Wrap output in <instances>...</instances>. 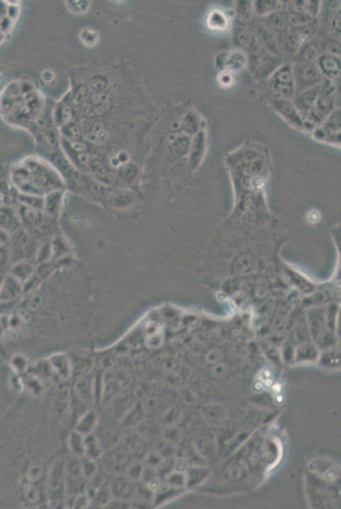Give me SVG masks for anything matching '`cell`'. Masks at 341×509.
Listing matches in <instances>:
<instances>
[{
	"label": "cell",
	"mask_w": 341,
	"mask_h": 509,
	"mask_svg": "<svg viewBox=\"0 0 341 509\" xmlns=\"http://www.w3.org/2000/svg\"><path fill=\"white\" fill-rule=\"evenodd\" d=\"M269 86L276 99H290L295 94L293 68L289 65H282L272 73Z\"/></svg>",
	"instance_id": "obj_1"
},
{
	"label": "cell",
	"mask_w": 341,
	"mask_h": 509,
	"mask_svg": "<svg viewBox=\"0 0 341 509\" xmlns=\"http://www.w3.org/2000/svg\"><path fill=\"white\" fill-rule=\"evenodd\" d=\"M293 74L297 94L317 86L323 79V74L315 63H300L294 67Z\"/></svg>",
	"instance_id": "obj_2"
},
{
	"label": "cell",
	"mask_w": 341,
	"mask_h": 509,
	"mask_svg": "<svg viewBox=\"0 0 341 509\" xmlns=\"http://www.w3.org/2000/svg\"><path fill=\"white\" fill-rule=\"evenodd\" d=\"M334 103V89L329 85H323L321 88L318 99L313 109L311 110L306 119L311 123L322 122L328 118V115L333 111Z\"/></svg>",
	"instance_id": "obj_3"
},
{
	"label": "cell",
	"mask_w": 341,
	"mask_h": 509,
	"mask_svg": "<svg viewBox=\"0 0 341 509\" xmlns=\"http://www.w3.org/2000/svg\"><path fill=\"white\" fill-rule=\"evenodd\" d=\"M322 86H323V83H319L317 86L307 89L300 94H298V95L295 97L293 104H294V106L296 107V109L298 110V112L301 116L302 120L305 119L306 117H308V114L310 113L311 110L313 109V105L315 104L316 100L318 99V94H319Z\"/></svg>",
	"instance_id": "obj_4"
},
{
	"label": "cell",
	"mask_w": 341,
	"mask_h": 509,
	"mask_svg": "<svg viewBox=\"0 0 341 509\" xmlns=\"http://www.w3.org/2000/svg\"><path fill=\"white\" fill-rule=\"evenodd\" d=\"M273 105L279 115L294 127H302L304 122L296 107L289 99H275Z\"/></svg>",
	"instance_id": "obj_5"
},
{
	"label": "cell",
	"mask_w": 341,
	"mask_h": 509,
	"mask_svg": "<svg viewBox=\"0 0 341 509\" xmlns=\"http://www.w3.org/2000/svg\"><path fill=\"white\" fill-rule=\"evenodd\" d=\"M22 293V283L11 274L5 275L0 290V302H18Z\"/></svg>",
	"instance_id": "obj_6"
},
{
	"label": "cell",
	"mask_w": 341,
	"mask_h": 509,
	"mask_svg": "<svg viewBox=\"0 0 341 509\" xmlns=\"http://www.w3.org/2000/svg\"><path fill=\"white\" fill-rule=\"evenodd\" d=\"M21 219L18 214L10 207H0V229L11 234L18 231Z\"/></svg>",
	"instance_id": "obj_7"
},
{
	"label": "cell",
	"mask_w": 341,
	"mask_h": 509,
	"mask_svg": "<svg viewBox=\"0 0 341 509\" xmlns=\"http://www.w3.org/2000/svg\"><path fill=\"white\" fill-rule=\"evenodd\" d=\"M318 65L321 73L329 78L338 75L340 70V62L338 58L331 55H323L318 58Z\"/></svg>",
	"instance_id": "obj_8"
},
{
	"label": "cell",
	"mask_w": 341,
	"mask_h": 509,
	"mask_svg": "<svg viewBox=\"0 0 341 509\" xmlns=\"http://www.w3.org/2000/svg\"><path fill=\"white\" fill-rule=\"evenodd\" d=\"M221 55L223 56V58H217V60H218L217 64L221 66H226V67H230V69H234V70H239L240 68H242L245 65V60H246L245 54L241 51H234V52Z\"/></svg>",
	"instance_id": "obj_9"
},
{
	"label": "cell",
	"mask_w": 341,
	"mask_h": 509,
	"mask_svg": "<svg viewBox=\"0 0 341 509\" xmlns=\"http://www.w3.org/2000/svg\"><path fill=\"white\" fill-rule=\"evenodd\" d=\"M33 266L26 260L19 261L15 263L13 268H11V275L18 279L21 283L27 280L31 275H33Z\"/></svg>",
	"instance_id": "obj_10"
},
{
	"label": "cell",
	"mask_w": 341,
	"mask_h": 509,
	"mask_svg": "<svg viewBox=\"0 0 341 509\" xmlns=\"http://www.w3.org/2000/svg\"><path fill=\"white\" fill-rule=\"evenodd\" d=\"M258 41L265 50L272 54H276L278 51V43L274 35L265 27L258 29Z\"/></svg>",
	"instance_id": "obj_11"
},
{
	"label": "cell",
	"mask_w": 341,
	"mask_h": 509,
	"mask_svg": "<svg viewBox=\"0 0 341 509\" xmlns=\"http://www.w3.org/2000/svg\"><path fill=\"white\" fill-rule=\"evenodd\" d=\"M96 413L94 412H89L86 414H84L83 418L80 419L78 423L75 431L79 432L84 437L90 434L94 430V427L96 426Z\"/></svg>",
	"instance_id": "obj_12"
},
{
	"label": "cell",
	"mask_w": 341,
	"mask_h": 509,
	"mask_svg": "<svg viewBox=\"0 0 341 509\" xmlns=\"http://www.w3.org/2000/svg\"><path fill=\"white\" fill-rule=\"evenodd\" d=\"M61 200H62L61 193L58 191L50 193L45 199L44 210L48 215L55 216L60 210Z\"/></svg>",
	"instance_id": "obj_13"
},
{
	"label": "cell",
	"mask_w": 341,
	"mask_h": 509,
	"mask_svg": "<svg viewBox=\"0 0 341 509\" xmlns=\"http://www.w3.org/2000/svg\"><path fill=\"white\" fill-rule=\"evenodd\" d=\"M84 447H85V454L87 457H90L92 459H96L100 457L102 453V448L99 445L96 437L91 434H88L86 438H84Z\"/></svg>",
	"instance_id": "obj_14"
},
{
	"label": "cell",
	"mask_w": 341,
	"mask_h": 509,
	"mask_svg": "<svg viewBox=\"0 0 341 509\" xmlns=\"http://www.w3.org/2000/svg\"><path fill=\"white\" fill-rule=\"evenodd\" d=\"M19 217L21 219V221L25 222L26 224L35 225L41 221L42 215H41L40 210H35V209L22 205V207L20 210V213H19Z\"/></svg>",
	"instance_id": "obj_15"
},
{
	"label": "cell",
	"mask_w": 341,
	"mask_h": 509,
	"mask_svg": "<svg viewBox=\"0 0 341 509\" xmlns=\"http://www.w3.org/2000/svg\"><path fill=\"white\" fill-rule=\"evenodd\" d=\"M68 447L70 448V452L75 456L85 454L84 435L77 431L72 433L68 440Z\"/></svg>",
	"instance_id": "obj_16"
},
{
	"label": "cell",
	"mask_w": 341,
	"mask_h": 509,
	"mask_svg": "<svg viewBox=\"0 0 341 509\" xmlns=\"http://www.w3.org/2000/svg\"><path fill=\"white\" fill-rule=\"evenodd\" d=\"M253 5L248 1H240L237 5V18L242 23H249L253 18Z\"/></svg>",
	"instance_id": "obj_17"
},
{
	"label": "cell",
	"mask_w": 341,
	"mask_h": 509,
	"mask_svg": "<svg viewBox=\"0 0 341 509\" xmlns=\"http://www.w3.org/2000/svg\"><path fill=\"white\" fill-rule=\"evenodd\" d=\"M210 28L214 30H222L228 26L226 16L220 11H214L210 14L208 18Z\"/></svg>",
	"instance_id": "obj_18"
},
{
	"label": "cell",
	"mask_w": 341,
	"mask_h": 509,
	"mask_svg": "<svg viewBox=\"0 0 341 509\" xmlns=\"http://www.w3.org/2000/svg\"><path fill=\"white\" fill-rule=\"evenodd\" d=\"M21 202L27 207L32 208L40 211L44 210L45 199L40 195L26 194L21 196Z\"/></svg>",
	"instance_id": "obj_19"
},
{
	"label": "cell",
	"mask_w": 341,
	"mask_h": 509,
	"mask_svg": "<svg viewBox=\"0 0 341 509\" xmlns=\"http://www.w3.org/2000/svg\"><path fill=\"white\" fill-rule=\"evenodd\" d=\"M319 57V48L314 44L307 45L300 53L301 63H315Z\"/></svg>",
	"instance_id": "obj_20"
},
{
	"label": "cell",
	"mask_w": 341,
	"mask_h": 509,
	"mask_svg": "<svg viewBox=\"0 0 341 509\" xmlns=\"http://www.w3.org/2000/svg\"><path fill=\"white\" fill-rule=\"evenodd\" d=\"M51 365L53 366V369L59 373L61 378H67L70 370H69V362L65 356L57 355L54 356V359L51 361Z\"/></svg>",
	"instance_id": "obj_21"
},
{
	"label": "cell",
	"mask_w": 341,
	"mask_h": 509,
	"mask_svg": "<svg viewBox=\"0 0 341 509\" xmlns=\"http://www.w3.org/2000/svg\"><path fill=\"white\" fill-rule=\"evenodd\" d=\"M277 1H255L253 10L260 16H266L276 10Z\"/></svg>",
	"instance_id": "obj_22"
},
{
	"label": "cell",
	"mask_w": 341,
	"mask_h": 509,
	"mask_svg": "<svg viewBox=\"0 0 341 509\" xmlns=\"http://www.w3.org/2000/svg\"><path fill=\"white\" fill-rule=\"evenodd\" d=\"M235 39L237 45H239L240 47L244 48V49H250L253 42L255 40L253 39L252 35L250 31L245 30V29H240L237 31L235 34Z\"/></svg>",
	"instance_id": "obj_23"
},
{
	"label": "cell",
	"mask_w": 341,
	"mask_h": 509,
	"mask_svg": "<svg viewBox=\"0 0 341 509\" xmlns=\"http://www.w3.org/2000/svg\"><path fill=\"white\" fill-rule=\"evenodd\" d=\"M82 475L87 479L93 478L97 471V465L94 459L87 457L82 460Z\"/></svg>",
	"instance_id": "obj_24"
},
{
	"label": "cell",
	"mask_w": 341,
	"mask_h": 509,
	"mask_svg": "<svg viewBox=\"0 0 341 509\" xmlns=\"http://www.w3.org/2000/svg\"><path fill=\"white\" fill-rule=\"evenodd\" d=\"M312 21H313V18H311L310 16L306 13H294V12H292L290 15H289L288 18H287V21L290 25L296 26V27L304 26V25L309 23Z\"/></svg>",
	"instance_id": "obj_25"
},
{
	"label": "cell",
	"mask_w": 341,
	"mask_h": 509,
	"mask_svg": "<svg viewBox=\"0 0 341 509\" xmlns=\"http://www.w3.org/2000/svg\"><path fill=\"white\" fill-rule=\"evenodd\" d=\"M297 29H298L297 38L299 39H303V40H307V39L312 38L315 34L316 30H317L315 23H313V21L309 23L306 24L304 26L297 27Z\"/></svg>",
	"instance_id": "obj_26"
},
{
	"label": "cell",
	"mask_w": 341,
	"mask_h": 509,
	"mask_svg": "<svg viewBox=\"0 0 341 509\" xmlns=\"http://www.w3.org/2000/svg\"><path fill=\"white\" fill-rule=\"evenodd\" d=\"M52 246L49 244H43L36 254V262L40 263H47L52 257Z\"/></svg>",
	"instance_id": "obj_27"
},
{
	"label": "cell",
	"mask_w": 341,
	"mask_h": 509,
	"mask_svg": "<svg viewBox=\"0 0 341 509\" xmlns=\"http://www.w3.org/2000/svg\"><path fill=\"white\" fill-rule=\"evenodd\" d=\"M320 10V1H308L306 11H308V16L311 18H315L318 16Z\"/></svg>",
	"instance_id": "obj_28"
},
{
	"label": "cell",
	"mask_w": 341,
	"mask_h": 509,
	"mask_svg": "<svg viewBox=\"0 0 341 509\" xmlns=\"http://www.w3.org/2000/svg\"><path fill=\"white\" fill-rule=\"evenodd\" d=\"M11 254L6 245H0V270H3L8 265Z\"/></svg>",
	"instance_id": "obj_29"
},
{
	"label": "cell",
	"mask_w": 341,
	"mask_h": 509,
	"mask_svg": "<svg viewBox=\"0 0 341 509\" xmlns=\"http://www.w3.org/2000/svg\"><path fill=\"white\" fill-rule=\"evenodd\" d=\"M290 8L294 13H306V1H294L290 4Z\"/></svg>",
	"instance_id": "obj_30"
},
{
	"label": "cell",
	"mask_w": 341,
	"mask_h": 509,
	"mask_svg": "<svg viewBox=\"0 0 341 509\" xmlns=\"http://www.w3.org/2000/svg\"><path fill=\"white\" fill-rule=\"evenodd\" d=\"M270 24L273 27H275V28L281 29L284 26V19L282 18L281 16L279 15H275L274 17L270 20Z\"/></svg>",
	"instance_id": "obj_31"
},
{
	"label": "cell",
	"mask_w": 341,
	"mask_h": 509,
	"mask_svg": "<svg viewBox=\"0 0 341 509\" xmlns=\"http://www.w3.org/2000/svg\"><path fill=\"white\" fill-rule=\"evenodd\" d=\"M121 175L126 179H130L131 177L134 176V171H133L132 167H129L128 166L127 167H123V169H122Z\"/></svg>",
	"instance_id": "obj_32"
},
{
	"label": "cell",
	"mask_w": 341,
	"mask_h": 509,
	"mask_svg": "<svg viewBox=\"0 0 341 509\" xmlns=\"http://www.w3.org/2000/svg\"><path fill=\"white\" fill-rule=\"evenodd\" d=\"M10 240V234L4 229H0V245H6Z\"/></svg>",
	"instance_id": "obj_33"
},
{
	"label": "cell",
	"mask_w": 341,
	"mask_h": 509,
	"mask_svg": "<svg viewBox=\"0 0 341 509\" xmlns=\"http://www.w3.org/2000/svg\"><path fill=\"white\" fill-rule=\"evenodd\" d=\"M124 200V199H123V198L120 197V198H118L117 200H117V203H118V206H120V207L121 205L123 206V205H122V202H121L120 201V200ZM126 200H123V203H124V205H129V202H130V200H129V198H127Z\"/></svg>",
	"instance_id": "obj_34"
},
{
	"label": "cell",
	"mask_w": 341,
	"mask_h": 509,
	"mask_svg": "<svg viewBox=\"0 0 341 509\" xmlns=\"http://www.w3.org/2000/svg\"><path fill=\"white\" fill-rule=\"evenodd\" d=\"M281 385H279V384H274V385H273V390H274V391H276V392H280V391H281Z\"/></svg>",
	"instance_id": "obj_35"
},
{
	"label": "cell",
	"mask_w": 341,
	"mask_h": 509,
	"mask_svg": "<svg viewBox=\"0 0 341 509\" xmlns=\"http://www.w3.org/2000/svg\"><path fill=\"white\" fill-rule=\"evenodd\" d=\"M265 385H266V386H272V385H273V380L270 378H268V379H265Z\"/></svg>",
	"instance_id": "obj_36"
},
{
	"label": "cell",
	"mask_w": 341,
	"mask_h": 509,
	"mask_svg": "<svg viewBox=\"0 0 341 509\" xmlns=\"http://www.w3.org/2000/svg\"><path fill=\"white\" fill-rule=\"evenodd\" d=\"M262 386L263 385L262 384H261V383H256V384H255V390H261V389H262Z\"/></svg>",
	"instance_id": "obj_37"
},
{
	"label": "cell",
	"mask_w": 341,
	"mask_h": 509,
	"mask_svg": "<svg viewBox=\"0 0 341 509\" xmlns=\"http://www.w3.org/2000/svg\"><path fill=\"white\" fill-rule=\"evenodd\" d=\"M264 375L267 378H269V377L271 376V372L269 371V370H266V371L264 372Z\"/></svg>",
	"instance_id": "obj_38"
},
{
	"label": "cell",
	"mask_w": 341,
	"mask_h": 509,
	"mask_svg": "<svg viewBox=\"0 0 341 509\" xmlns=\"http://www.w3.org/2000/svg\"><path fill=\"white\" fill-rule=\"evenodd\" d=\"M4 278H5V275H0V290H1L2 283H3Z\"/></svg>",
	"instance_id": "obj_39"
},
{
	"label": "cell",
	"mask_w": 341,
	"mask_h": 509,
	"mask_svg": "<svg viewBox=\"0 0 341 509\" xmlns=\"http://www.w3.org/2000/svg\"><path fill=\"white\" fill-rule=\"evenodd\" d=\"M277 401H278V403H282V402H283V396L279 395V396L277 397Z\"/></svg>",
	"instance_id": "obj_40"
}]
</instances>
